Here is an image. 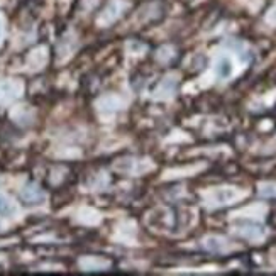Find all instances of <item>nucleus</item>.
Here are the masks:
<instances>
[{"mask_svg":"<svg viewBox=\"0 0 276 276\" xmlns=\"http://www.w3.org/2000/svg\"><path fill=\"white\" fill-rule=\"evenodd\" d=\"M20 199L26 202V204H41L44 200V192L41 190L38 185L27 183L22 188V192H20Z\"/></svg>","mask_w":276,"mask_h":276,"instance_id":"f257e3e1","label":"nucleus"},{"mask_svg":"<svg viewBox=\"0 0 276 276\" xmlns=\"http://www.w3.org/2000/svg\"><path fill=\"white\" fill-rule=\"evenodd\" d=\"M234 67H232V61L227 56H222L219 61H217V67H215V73L220 80H227V78L232 76Z\"/></svg>","mask_w":276,"mask_h":276,"instance_id":"f03ea898","label":"nucleus"},{"mask_svg":"<svg viewBox=\"0 0 276 276\" xmlns=\"http://www.w3.org/2000/svg\"><path fill=\"white\" fill-rule=\"evenodd\" d=\"M237 232L248 239H259V237H263L265 230H263L261 225H258V224H244Z\"/></svg>","mask_w":276,"mask_h":276,"instance_id":"7ed1b4c3","label":"nucleus"},{"mask_svg":"<svg viewBox=\"0 0 276 276\" xmlns=\"http://www.w3.org/2000/svg\"><path fill=\"white\" fill-rule=\"evenodd\" d=\"M15 213V205L12 204L9 197H5L3 193H0V215L10 217Z\"/></svg>","mask_w":276,"mask_h":276,"instance_id":"20e7f679","label":"nucleus"},{"mask_svg":"<svg viewBox=\"0 0 276 276\" xmlns=\"http://www.w3.org/2000/svg\"><path fill=\"white\" fill-rule=\"evenodd\" d=\"M207 248L210 251H217V253H219V251L224 249V241H222V239H217V237H210V239H207Z\"/></svg>","mask_w":276,"mask_h":276,"instance_id":"39448f33","label":"nucleus"},{"mask_svg":"<svg viewBox=\"0 0 276 276\" xmlns=\"http://www.w3.org/2000/svg\"><path fill=\"white\" fill-rule=\"evenodd\" d=\"M236 195L237 193L232 192V190H222V192L217 193V200H219V204H227V202L232 200Z\"/></svg>","mask_w":276,"mask_h":276,"instance_id":"423d86ee","label":"nucleus"},{"mask_svg":"<svg viewBox=\"0 0 276 276\" xmlns=\"http://www.w3.org/2000/svg\"><path fill=\"white\" fill-rule=\"evenodd\" d=\"M261 195L265 197H276V187L275 185H266L261 188Z\"/></svg>","mask_w":276,"mask_h":276,"instance_id":"0eeeda50","label":"nucleus"},{"mask_svg":"<svg viewBox=\"0 0 276 276\" xmlns=\"http://www.w3.org/2000/svg\"><path fill=\"white\" fill-rule=\"evenodd\" d=\"M2 34H3V27H2V22H0V39H2Z\"/></svg>","mask_w":276,"mask_h":276,"instance_id":"6e6552de","label":"nucleus"}]
</instances>
